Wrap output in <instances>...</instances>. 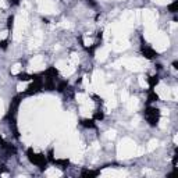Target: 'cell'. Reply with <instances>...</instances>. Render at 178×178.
<instances>
[{
    "label": "cell",
    "instance_id": "5bb4252c",
    "mask_svg": "<svg viewBox=\"0 0 178 178\" xmlns=\"http://www.w3.org/2000/svg\"><path fill=\"white\" fill-rule=\"evenodd\" d=\"M42 43V32L36 31L33 33V38L29 40V47H38Z\"/></svg>",
    "mask_w": 178,
    "mask_h": 178
},
{
    "label": "cell",
    "instance_id": "7a4b0ae2",
    "mask_svg": "<svg viewBox=\"0 0 178 178\" xmlns=\"http://www.w3.org/2000/svg\"><path fill=\"white\" fill-rule=\"evenodd\" d=\"M135 150H136L135 142L131 140L130 138H125V139H123L120 142L117 155H118L120 159H130L132 156H135Z\"/></svg>",
    "mask_w": 178,
    "mask_h": 178
},
{
    "label": "cell",
    "instance_id": "8992f818",
    "mask_svg": "<svg viewBox=\"0 0 178 178\" xmlns=\"http://www.w3.org/2000/svg\"><path fill=\"white\" fill-rule=\"evenodd\" d=\"M130 29H131V28L125 27L124 24H121V23L110 25V32H111V35H114L116 38H125V35L128 33Z\"/></svg>",
    "mask_w": 178,
    "mask_h": 178
},
{
    "label": "cell",
    "instance_id": "7402d4cb",
    "mask_svg": "<svg viewBox=\"0 0 178 178\" xmlns=\"http://www.w3.org/2000/svg\"><path fill=\"white\" fill-rule=\"evenodd\" d=\"M67 64H68V61H64V60H59V61L56 63V67H57V68H59V70H64V68H65V65H67Z\"/></svg>",
    "mask_w": 178,
    "mask_h": 178
},
{
    "label": "cell",
    "instance_id": "e575fe53",
    "mask_svg": "<svg viewBox=\"0 0 178 178\" xmlns=\"http://www.w3.org/2000/svg\"><path fill=\"white\" fill-rule=\"evenodd\" d=\"M0 7H1V8H6V7H7V3H6L4 0H0Z\"/></svg>",
    "mask_w": 178,
    "mask_h": 178
},
{
    "label": "cell",
    "instance_id": "d4e9b609",
    "mask_svg": "<svg viewBox=\"0 0 178 178\" xmlns=\"http://www.w3.org/2000/svg\"><path fill=\"white\" fill-rule=\"evenodd\" d=\"M27 86H28V82H20L18 85H17V91L18 92H23L27 89Z\"/></svg>",
    "mask_w": 178,
    "mask_h": 178
},
{
    "label": "cell",
    "instance_id": "9a60e30c",
    "mask_svg": "<svg viewBox=\"0 0 178 178\" xmlns=\"http://www.w3.org/2000/svg\"><path fill=\"white\" fill-rule=\"evenodd\" d=\"M108 57V47H102L100 50H98L96 53V60L98 61H104Z\"/></svg>",
    "mask_w": 178,
    "mask_h": 178
},
{
    "label": "cell",
    "instance_id": "9c48e42d",
    "mask_svg": "<svg viewBox=\"0 0 178 178\" xmlns=\"http://www.w3.org/2000/svg\"><path fill=\"white\" fill-rule=\"evenodd\" d=\"M39 4V11L43 14H52L54 13V4L52 0H36Z\"/></svg>",
    "mask_w": 178,
    "mask_h": 178
},
{
    "label": "cell",
    "instance_id": "603a6c76",
    "mask_svg": "<svg viewBox=\"0 0 178 178\" xmlns=\"http://www.w3.org/2000/svg\"><path fill=\"white\" fill-rule=\"evenodd\" d=\"M138 84H139V86L140 88H143V89H146L147 88V82H146V79H145V77L138 78Z\"/></svg>",
    "mask_w": 178,
    "mask_h": 178
},
{
    "label": "cell",
    "instance_id": "1f68e13d",
    "mask_svg": "<svg viewBox=\"0 0 178 178\" xmlns=\"http://www.w3.org/2000/svg\"><path fill=\"white\" fill-rule=\"evenodd\" d=\"M61 27H63V28H71V24L68 23V21H63Z\"/></svg>",
    "mask_w": 178,
    "mask_h": 178
},
{
    "label": "cell",
    "instance_id": "83f0119b",
    "mask_svg": "<svg viewBox=\"0 0 178 178\" xmlns=\"http://www.w3.org/2000/svg\"><path fill=\"white\" fill-rule=\"evenodd\" d=\"M160 128H162V130H166V128H167V125H168V120H167V118H162V121H160Z\"/></svg>",
    "mask_w": 178,
    "mask_h": 178
},
{
    "label": "cell",
    "instance_id": "74e56055",
    "mask_svg": "<svg viewBox=\"0 0 178 178\" xmlns=\"http://www.w3.org/2000/svg\"><path fill=\"white\" fill-rule=\"evenodd\" d=\"M138 123H139V118H138V117H135V118L132 120V125H138Z\"/></svg>",
    "mask_w": 178,
    "mask_h": 178
},
{
    "label": "cell",
    "instance_id": "3957f363",
    "mask_svg": "<svg viewBox=\"0 0 178 178\" xmlns=\"http://www.w3.org/2000/svg\"><path fill=\"white\" fill-rule=\"evenodd\" d=\"M152 42H153V46H155V49L157 50V52H164L167 47L170 46V40H168V38H167V35L163 33V32H157V33H155Z\"/></svg>",
    "mask_w": 178,
    "mask_h": 178
},
{
    "label": "cell",
    "instance_id": "f35d334b",
    "mask_svg": "<svg viewBox=\"0 0 178 178\" xmlns=\"http://www.w3.org/2000/svg\"><path fill=\"white\" fill-rule=\"evenodd\" d=\"M163 116H168V110H166V108H163Z\"/></svg>",
    "mask_w": 178,
    "mask_h": 178
},
{
    "label": "cell",
    "instance_id": "d6a6232c",
    "mask_svg": "<svg viewBox=\"0 0 178 178\" xmlns=\"http://www.w3.org/2000/svg\"><path fill=\"white\" fill-rule=\"evenodd\" d=\"M170 29L173 32L175 31V29H177V23H171V25H170Z\"/></svg>",
    "mask_w": 178,
    "mask_h": 178
},
{
    "label": "cell",
    "instance_id": "ba28073f",
    "mask_svg": "<svg viewBox=\"0 0 178 178\" xmlns=\"http://www.w3.org/2000/svg\"><path fill=\"white\" fill-rule=\"evenodd\" d=\"M136 21V13L135 11H124L121 16V24H124L125 27L132 28L134 24Z\"/></svg>",
    "mask_w": 178,
    "mask_h": 178
},
{
    "label": "cell",
    "instance_id": "5b68a950",
    "mask_svg": "<svg viewBox=\"0 0 178 178\" xmlns=\"http://www.w3.org/2000/svg\"><path fill=\"white\" fill-rule=\"evenodd\" d=\"M142 20L145 24V28H152L156 27V20H157V14L153 10H145L142 13Z\"/></svg>",
    "mask_w": 178,
    "mask_h": 178
},
{
    "label": "cell",
    "instance_id": "ab89813d",
    "mask_svg": "<svg viewBox=\"0 0 178 178\" xmlns=\"http://www.w3.org/2000/svg\"><path fill=\"white\" fill-rule=\"evenodd\" d=\"M177 142H178V136L177 135H174V143H177Z\"/></svg>",
    "mask_w": 178,
    "mask_h": 178
},
{
    "label": "cell",
    "instance_id": "d6986e66",
    "mask_svg": "<svg viewBox=\"0 0 178 178\" xmlns=\"http://www.w3.org/2000/svg\"><path fill=\"white\" fill-rule=\"evenodd\" d=\"M75 98H77V102L79 103V104H84V103L88 100L86 93H81V92H79V93H77V96H75Z\"/></svg>",
    "mask_w": 178,
    "mask_h": 178
},
{
    "label": "cell",
    "instance_id": "4dcf8cb0",
    "mask_svg": "<svg viewBox=\"0 0 178 178\" xmlns=\"http://www.w3.org/2000/svg\"><path fill=\"white\" fill-rule=\"evenodd\" d=\"M111 35V32H110V25H108L107 28H106V31H104V38L108 39V36Z\"/></svg>",
    "mask_w": 178,
    "mask_h": 178
},
{
    "label": "cell",
    "instance_id": "4fadbf2b",
    "mask_svg": "<svg viewBox=\"0 0 178 178\" xmlns=\"http://www.w3.org/2000/svg\"><path fill=\"white\" fill-rule=\"evenodd\" d=\"M125 104H127V110L134 113V111H136V108L139 106V100L136 98H128V100L125 102Z\"/></svg>",
    "mask_w": 178,
    "mask_h": 178
},
{
    "label": "cell",
    "instance_id": "30bf717a",
    "mask_svg": "<svg viewBox=\"0 0 178 178\" xmlns=\"http://www.w3.org/2000/svg\"><path fill=\"white\" fill-rule=\"evenodd\" d=\"M130 47V42L125 38H116V40L113 42V49L116 52H123V50H127Z\"/></svg>",
    "mask_w": 178,
    "mask_h": 178
},
{
    "label": "cell",
    "instance_id": "e0dca14e",
    "mask_svg": "<svg viewBox=\"0 0 178 178\" xmlns=\"http://www.w3.org/2000/svg\"><path fill=\"white\" fill-rule=\"evenodd\" d=\"M61 171L57 170L56 167H52V168H49V170L46 171V175L47 177H61Z\"/></svg>",
    "mask_w": 178,
    "mask_h": 178
},
{
    "label": "cell",
    "instance_id": "cb8c5ba5",
    "mask_svg": "<svg viewBox=\"0 0 178 178\" xmlns=\"http://www.w3.org/2000/svg\"><path fill=\"white\" fill-rule=\"evenodd\" d=\"M116 134L117 132L114 131V130H108V131L106 132V138H107V139H114V138H116Z\"/></svg>",
    "mask_w": 178,
    "mask_h": 178
},
{
    "label": "cell",
    "instance_id": "44dd1931",
    "mask_svg": "<svg viewBox=\"0 0 178 178\" xmlns=\"http://www.w3.org/2000/svg\"><path fill=\"white\" fill-rule=\"evenodd\" d=\"M70 63H71V64H74V65H78V63H79V57H78L77 53H72V54H71Z\"/></svg>",
    "mask_w": 178,
    "mask_h": 178
},
{
    "label": "cell",
    "instance_id": "ac0fdd59",
    "mask_svg": "<svg viewBox=\"0 0 178 178\" xmlns=\"http://www.w3.org/2000/svg\"><path fill=\"white\" fill-rule=\"evenodd\" d=\"M117 106V100H116V98L111 95V96H108L107 98V102H106V107L110 110V108H114Z\"/></svg>",
    "mask_w": 178,
    "mask_h": 178
},
{
    "label": "cell",
    "instance_id": "7c38bea8",
    "mask_svg": "<svg viewBox=\"0 0 178 178\" xmlns=\"http://www.w3.org/2000/svg\"><path fill=\"white\" fill-rule=\"evenodd\" d=\"M45 67V64H43V57L42 56H35L33 59L31 60V71H39L42 70Z\"/></svg>",
    "mask_w": 178,
    "mask_h": 178
},
{
    "label": "cell",
    "instance_id": "6da1fadb",
    "mask_svg": "<svg viewBox=\"0 0 178 178\" xmlns=\"http://www.w3.org/2000/svg\"><path fill=\"white\" fill-rule=\"evenodd\" d=\"M27 25H28V13L23 10L16 18V25H14V32H13V38L16 42L23 39V33L27 28Z\"/></svg>",
    "mask_w": 178,
    "mask_h": 178
},
{
    "label": "cell",
    "instance_id": "4316f807",
    "mask_svg": "<svg viewBox=\"0 0 178 178\" xmlns=\"http://www.w3.org/2000/svg\"><path fill=\"white\" fill-rule=\"evenodd\" d=\"M152 1H155L156 4H159V6H167V4H170L171 0H152Z\"/></svg>",
    "mask_w": 178,
    "mask_h": 178
},
{
    "label": "cell",
    "instance_id": "2e32d148",
    "mask_svg": "<svg viewBox=\"0 0 178 178\" xmlns=\"http://www.w3.org/2000/svg\"><path fill=\"white\" fill-rule=\"evenodd\" d=\"M74 71H75V65H74V64H71V63L68 61V64L65 65V68L63 70V75L68 77V75H71V74H74Z\"/></svg>",
    "mask_w": 178,
    "mask_h": 178
},
{
    "label": "cell",
    "instance_id": "f546056e",
    "mask_svg": "<svg viewBox=\"0 0 178 178\" xmlns=\"http://www.w3.org/2000/svg\"><path fill=\"white\" fill-rule=\"evenodd\" d=\"M145 153V149H142V147H138L136 146V150H135V156H142Z\"/></svg>",
    "mask_w": 178,
    "mask_h": 178
},
{
    "label": "cell",
    "instance_id": "52a82bcc",
    "mask_svg": "<svg viewBox=\"0 0 178 178\" xmlns=\"http://www.w3.org/2000/svg\"><path fill=\"white\" fill-rule=\"evenodd\" d=\"M104 75H103V72L99 70H96L95 72H93L92 75V89L93 91H96V92L99 93L100 92V89L103 88V84H104Z\"/></svg>",
    "mask_w": 178,
    "mask_h": 178
},
{
    "label": "cell",
    "instance_id": "d590c367",
    "mask_svg": "<svg viewBox=\"0 0 178 178\" xmlns=\"http://www.w3.org/2000/svg\"><path fill=\"white\" fill-rule=\"evenodd\" d=\"M82 84L85 86H88L89 85V81H88V77H84V79H82Z\"/></svg>",
    "mask_w": 178,
    "mask_h": 178
},
{
    "label": "cell",
    "instance_id": "ffe728a7",
    "mask_svg": "<svg viewBox=\"0 0 178 178\" xmlns=\"http://www.w3.org/2000/svg\"><path fill=\"white\" fill-rule=\"evenodd\" d=\"M157 146H159V140H157V139H152L150 142H149V145H147V150H149V152H153Z\"/></svg>",
    "mask_w": 178,
    "mask_h": 178
},
{
    "label": "cell",
    "instance_id": "484cf974",
    "mask_svg": "<svg viewBox=\"0 0 178 178\" xmlns=\"http://www.w3.org/2000/svg\"><path fill=\"white\" fill-rule=\"evenodd\" d=\"M21 68H23V67H21L20 64H14V65H13V68H11V74L17 75V74H18V72L21 71Z\"/></svg>",
    "mask_w": 178,
    "mask_h": 178
},
{
    "label": "cell",
    "instance_id": "8d00e7d4",
    "mask_svg": "<svg viewBox=\"0 0 178 178\" xmlns=\"http://www.w3.org/2000/svg\"><path fill=\"white\" fill-rule=\"evenodd\" d=\"M92 42H93L92 39H89V38H85V45H86V46H89V45H91Z\"/></svg>",
    "mask_w": 178,
    "mask_h": 178
},
{
    "label": "cell",
    "instance_id": "836d02e7",
    "mask_svg": "<svg viewBox=\"0 0 178 178\" xmlns=\"http://www.w3.org/2000/svg\"><path fill=\"white\" fill-rule=\"evenodd\" d=\"M113 67H114V68H120V67H121V61L118 60V61L113 63Z\"/></svg>",
    "mask_w": 178,
    "mask_h": 178
},
{
    "label": "cell",
    "instance_id": "f1b7e54d",
    "mask_svg": "<svg viewBox=\"0 0 178 178\" xmlns=\"http://www.w3.org/2000/svg\"><path fill=\"white\" fill-rule=\"evenodd\" d=\"M120 96H121V100L124 102V103L128 100V98H130V95H128L127 91H121V95H120Z\"/></svg>",
    "mask_w": 178,
    "mask_h": 178
},
{
    "label": "cell",
    "instance_id": "277c9868",
    "mask_svg": "<svg viewBox=\"0 0 178 178\" xmlns=\"http://www.w3.org/2000/svg\"><path fill=\"white\" fill-rule=\"evenodd\" d=\"M120 61H121V65L127 67L128 70H131V71H140V70H143V65H145V63L142 61V60L134 59V57L123 59V60H120Z\"/></svg>",
    "mask_w": 178,
    "mask_h": 178
},
{
    "label": "cell",
    "instance_id": "8fae6325",
    "mask_svg": "<svg viewBox=\"0 0 178 178\" xmlns=\"http://www.w3.org/2000/svg\"><path fill=\"white\" fill-rule=\"evenodd\" d=\"M156 93L159 95V98H160V99H163V100H168V99L171 98L170 89L164 85L163 82H162V84H159V86L156 88Z\"/></svg>",
    "mask_w": 178,
    "mask_h": 178
}]
</instances>
